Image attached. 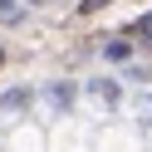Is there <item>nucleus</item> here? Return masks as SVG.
I'll return each mask as SVG.
<instances>
[{"label":"nucleus","instance_id":"obj_1","mask_svg":"<svg viewBox=\"0 0 152 152\" xmlns=\"http://www.w3.org/2000/svg\"><path fill=\"white\" fill-rule=\"evenodd\" d=\"M137 34H152V20H142V25H137Z\"/></svg>","mask_w":152,"mask_h":152}]
</instances>
